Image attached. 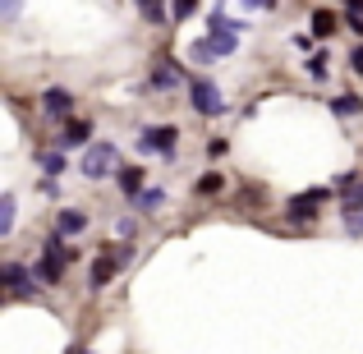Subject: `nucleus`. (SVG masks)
Masks as SVG:
<instances>
[{"label": "nucleus", "instance_id": "obj_17", "mask_svg": "<svg viewBox=\"0 0 363 354\" xmlns=\"http://www.w3.org/2000/svg\"><path fill=\"white\" fill-rule=\"evenodd\" d=\"M207 42H212L216 55H235V46H240V33H212Z\"/></svg>", "mask_w": 363, "mask_h": 354}, {"label": "nucleus", "instance_id": "obj_24", "mask_svg": "<svg viewBox=\"0 0 363 354\" xmlns=\"http://www.w3.org/2000/svg\"><path fill=\"white\" fill-rule=\"evenodd\" d=\"M350 70H354L359 79H363V46H354V51H350Z\"/></svg>", "mask_w": 363, "mask_h": 354}, {"label": "nucleus", "instance_id": "obj_15", "mask_svg": "<svg viewBox=\"0 0 363 354\" xmlns=\"http://www.w3.org/2000/svg\"><path fill=\"white\" fill-rule=\"evenodd\" d=\"M37 166H42L51 179H60L65 175V152L60 148H42V152H37Z\"/></svg>", "mask_w": 363, "mask_h": 354}, {"label": "nucleus", "instance_id": "obj_7", "mask_svg": "<svg viewBox=\"0 0 363 354\" xmlns=\"http://www.w3.org/2000/svg\"><path fill=\"white\" fill-rule=\"evenodd\" d=\"M189 79H194V74H184L175 60H161L157 70H152V79H147V83H152L157 92H166V88H179V83H189Z\"/></svg>", "mask_w": 363, "mask_h": 354}, {"label": "nucleus", "instance_id": "obj_1", "mask_svg": "<svg viewBox=\"0 0 363 354\" xmlns=\"http://www.w3.org/2000/svg\"><path fill=\"white\" fill-rule=\"evenodd\" d=\"M189 106H194L203 120H216V116L230 111V106H225V92L216 88L207 74H194V79H189Z\"/></svg>", "mask_w": 363, "mask_h": 354}, {"label": "nucleus", "instance_id": "obj_13", "mask_svg": "<svg viewBox=\"0 0 363 354\" xmlns=\"http://www.w3.org/2000/svg\"><path fill=\"white\" fill-rule=\"evenodd\" d=\"M14 216H18V198L5 189V194H0V239L14 235Z\"/></svg>", "mask_w": 363, "mask_h": 354}, {"label": "nucleus", "instance_id": "obj_3", "mask_svg": "<svg viewBox=\"0 0 363 354\" xmlns=\"http://www.w3.org/2000/svg\"><path fill=\"white\" fill-rule=\"evenodd\" d=\"M175 143H179V129H175V124H147V129L138 133V152H143V157L175 161Z\"/></svg>", "mask_w": 363, "mask_h": 354}, {"label": "nucleus", "instance_id": "obj_10", "mask_svg": "<svg viewBox=\"0 0 363 354\" xmlns=\"http://www.w3.org/2000/svg\"><path fill=\"white\" fill-rule=\"evenodd\" d=\"M116 184H120L124 198H133V203L147 194V184H143V170H138V166H120V170H116Z\"/></svg>", "mask_w": 363, "mask_h": 354}, {"label": "nucleus", "instance_id": "obj_26", "mask_svg": "<svg viewBox=\"0 0 363 354\" xmlns=\"http://www.w3.org/2000/svg\"><path fill=\"white\" fill-rule=\"evenodd\" d=\"M69 354H92V350H69Z\"/></svg>", "mask_w": 363, "mask_h": 354}, {"label": "nucleus", "instance_id": "obj_4", "mask_svg": "<svg viewBox=\"0 0 363 354\" xmlns=\"http://www.w3.org/2000/svg\"><path fill=\"white\" fill-rule=\"evenodd\" d=\"M331 198V189H308V194H299V198H290L285 203V216H290L294 226H313L322 216V203Z\"/></svg>", "mask_w": 363, "mask_h": 354}, {"label": "nucleus", "instance_id": "obj_21", "mask_svg": "<svg viewBox=\"0 0 363 354\" xmlns=\"http://www.w3.org/2000/svg\"><path fill=\"white\" fill-rule=\"evenodd\" d=\"M138 9H143V18H147V23H166V18H170L166 5H138Z\"/></svg>", "mask_w": 363, "mask_h": 354}, {"label": "nucleus", "instance_id": "obj_22", "mask_svg": "<svg viewBox=\"0 0 363 354\" xmlns=\"http://www.w3.org/2000/svg\"><path fill=\"white\" fill-rule=\"evenodd\" d=\"M194 14H198L194 0H184V5H170V18H179V23H184V18H194Z\"/></svg>", "mask_w": 363, "mask_h": 354}, {"label": "nucleus", "instance_id": "obj_14", "mask_svg": "<svg viewBox=\"0 0 363 354\" xmlns=\"http://www.w3.org/2000/svg\"><path fill=\"white\" fill-rule=\"evenodd\" d=\"M336 37V14L331 9H313V42H331Z\"/></svg>", "mask_w": 363, "mask_h": 354}, {"label": "nucleus", "instance_id": "obj_19", "mask_svg": "<svg viewBox=\"0 0 363 354\" xmlns=\"http://www.w3.org/2000/svg\"><path fill=\"white\" fill-rule=\"evenodd\" d=\"M189 60H194V65H212V60H221V55L212 51V42H194V46H189Z\"/></svg>", "mask_w": 363, "mask_h": 354}, {"label": "nucleus", "instance_id": "obj_12", "mask_svg": "<svg viewBox=\"0 0 363 354\" xmlns=\"http://www.w3.org/2000/svg\"><path fill=\"white\" fill-rule=\"evenodd\" d=\"M331 116H336V120L363 116V97H359V92H340V97H331Z\"/></svg>", "mask_w": 363, "mask_h": 354}, {"label": "nucleus", "instance_id": "obj_23", "mask_svg": "<svg viewBox=\"0 0 363 354\" xmlns=\"http://www.w3.org/2000/svg\"><path fill=\"white\" fill-rule=\"evenodd\" d=\"M225 152H230V143H225V138H207V157H225Z\"/></svg>", "mask_w": 363, "mask_h": 354}, {"label": "nucleus", "instance_id": "obj_11", "mask_svg": "<svg viewBox=\"0 0 363 354\" xmlns=\"http://www.w3.org/2000/svg\"><path fill=\"white\" fill-rule=\"evenodd\" d=\"M55 231H60L65 239H69V235H83V231H88V212H83V207H65V212L55 216Z\"/></svg>", "mask_w": 363, "mask_h": 354}, {"label": "nucleus", "instance_id": "obj_18", "mask_svg": "<svg viewBox=\"0 0 363 354\" xmlns=\"http://www.w3.org/2000/svg\"><path fill=\"white\" fill-rule=\"evenodd\" d=\"M331 74V51H318V55H308V79H327Z\"/></svg>", "mask_w": 363, "mask_h": 354}, {"label": "nucleus", "instance_id": "obj_16", "mask_svg": "<svg viewBox=\"0 0 363 354\" xmlns=\"http://www.w3.org/2000/svg\"><path fill=\"white\" fill-rule=\"evenodd\" d=\"M198 194H203V198H216V194H221V189H225V175H221V170H207V175L203 179H198Z\"/></svg>", "mask_w": 363, "mask_h": 354}, {"label": "nucleus", "instance_id": "obj_25", "mask_svg": "<svg viewBox=\"0 0 363 354\" xmlns=\"http://www.w3.org/2000/svg\"><path fill=\"white\" fill-rule=\"evenodd\" d=\"M294 51H313V33H299V37H294ZM313 55H318V51H313Z\"/></svg>", "mask_w": 363, "mask_h": 354}, {"label": "nucleus", "instance_id": "obj_5", "mask_svg": "<svg viewBox=\"0 0 363 354\" xmlns=\"http://www.w3.org/2000/svg\"><path fill=\"white\" fill-rule=\"evenodd\" d=\"M0 281H5L9 290L18 294V299H23V294H37V290H42V281H37V276L28 272L23 262H5V267H0Z\"/></svg>", "mask_w": 363, "mask_h": 354}, {"label": "nucleus", "instance_id": "obj_2", "mask_svg": "<svg viewBox=\"0 0 363 354\" xmlns=\"http://www.w3.org/2000/svg\"><path fill=\"white\" fill-rule=\"evenodd\" d=\"M116 170H120L116 143H92V148L79 157V175L83 179H106V175H116Z\"/></svg>", "mask_w": 363, "mask_h": 354}, {"label": "nucleus", "instance_id": "obj_20", "mask_svg": "<svg viewBox=\"0 0 363 354\" xmlns=\"http://www.w3.org/2000/svg\"><path fill=\"white\" fill-rule=\"evenodd\" d=\"M161 203H166V194H161V189H147V194L138 198V212H161Z\"/></svg>", "mask_w": 363, "mask_h": 354}, {"label": "nucleus", "instance_id": "obj_6", "mask_svg": "<svg viewBox=\"0 0 363 354\" xmlns=\"http://www.w3.org/2000/svg\"><path fill=\"white\" fill-rule=\"evenodd\" d=\"M42 116H51V120H74V92H69V88H46V92H42Z\"/></svg>", "mask_w": 363, "mask_h": 354}, {"label": "nucleus", "instance_id": "obj_9", "mask_svg": "<svg viewBox=\"0 0 363 354\" xmlns=\"http://www.w3.org/2000/svg\"><path fill=\"white\" fill-rule=\"evenodd\" d=\"M60 148L65 152H69V148H83V152H88L92 148V124L88 120H69V124H65V133H60Z\"/></svg>", "mask_w": 363, "mask_h": 354}, {"label": "nucleus", "instance_id": "obj_8", "mask_svg": "<svg viewBox=\"0 0 363 354\" xmlns=\"http://www.w3.org/2000/svg\"><path fill=\"white\" fill-rule=\"evenodd\" d=\"M120 267H124V262H120V258H111V248H106V253H101L97 262H92V276H88V285H92V290H106V285L120 276Z\"/></svg>", "mask_w": 363, "mask_h": 354}]
</instances>
